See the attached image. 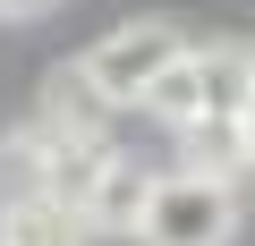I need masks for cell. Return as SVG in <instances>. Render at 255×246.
Masks as SVG:
<instances>
[{"instance_id":"6da1fadb","label":"cell","mask_w":255,"mask_h":246,"mask_svg":"<svg viewBox=\"0 0 255 246\" xmlns=\"http://www.w3.org/2000/svg\"><path fill=\"white\" fill-rule=\"evenodd\" d=\"M179 51H187L179 26L136 17V26H111V34H102L85 60H68V68H77V85H85L94 110H145V93L162 85V68H170Z\"/></svg>"},{"instance_id":"7a4b0ae2","label":"cell","mask_w":255,"mask_h":246,"mask_svg":"<svg viewBox=\"0 0 255 246\" xmlns=\"http://www.w3.org/2000/svg\"><path fill=\"white\" fill-rule=\"evenodd\" d=\"M238 238V195L196 170H162L136 221V246H230Z\"/></svg>"},{"instance_id":"3957f363","label":"cell","mask_w":255,"mask_h":246,"mask_svg":"<svg viewBox=\"0 0 255 246\" xmlns=\"http://www.w3.org/2000/svg\"><path fill=\"white\" fill-rule=\"evenodd\" d=\"M145 195H153L145 162H136V153H111V162L94 170V187L77 195V221H85V238H136V221H145Z\"/></svg>"},{"instance_id":"277c9868","label":"cell","mask_w":255,"mask_h":246,"mask_svg":"<svg viewBox=\"0 0 255 246\" xmlns=\"http://www.w3.org/2000/svg\"><path fill=\"white\" fill-rule=\"evenodd\" d=\"M196 85H204V119H247L255 110V51L247 43H204Z\"/></svg>"},{"instance_id":"5b68a950","label":"cell","mask_w":255,"mask_h":246,"mask_svg":"<svg viewBox=\"0 0 255 246\" xmlns=\"http://www.w3.org/2000/svg\"><path fill=\"white\" fill-rule=\"evenodd\" d=\"M0 246H94V238H85L77 204H60V195H9L0 204Z\"/></svg>"},{"instance_id":"8992f818","label":"cell","mask_w":255,"mask_h":246,"mask_svg":"<svg viewBox=\"0 0 255 246\" xmlns=\"http://www.w3.org/2000/svg\"><path fill=\"white\" fill-rule=\"evenodd\" d=\"M179 170H196V178H238V170H255V153H247V128H238V119H196V128H187V162Z\"/></svg>"},{"instance_id":"52a82bcc","label":"cell","mask_w":255,"mask_h":246,"mask_svg":"<svg viewBox=\"0 0 255 246\" xmlns=\"http://www.w3.org/2000/svg\"><path fill=\"white\" fill-rule=\"evenodd\" d=\"M145 110H153V119H170L179 136H187L196 119H204V85H196V43H187V51H179V60L162 68V85L145 93Z\"/></svg>"},{"instance_id":"ba28073f","label":"cell","mask_w":255,"mask_h":246,"mask_svg":"<svg viewBox=\"0 0 255 246\" xmlns=\"http://www.w3.org/2000/svg\"><path fill=\"white\" fill-rule=\"evenodd\" d=\"M43 9H51V0H0V26H34Z\"/></svg>"},{"instance_id":"9c48e42d","label":"cell","mask_w":255,"mask_h":246,"mask_svg":"<svg viewBox=\"0 0 255 246\" xmlns=\"http://www.w3.org/2000/svg\"><path fill=\"white\" fill-rule=\"evenodd\" d=\"M238 128H247V153H255V110H247V119H238Z\"/></svg>"}]
</instances>
